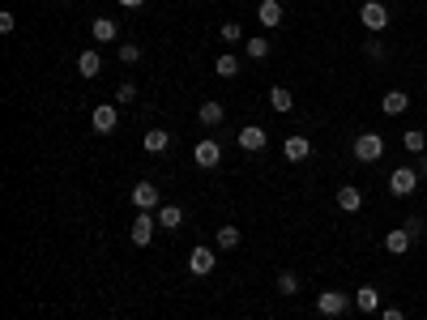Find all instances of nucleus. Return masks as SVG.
Listing matches in <instances>:
<instances>
[{
  "label": "nucleus",
  "instance_id": "25",
  "mask_svg": "<svg viewBox=\"0 0 427 320\" xmlns=\"http://www.w3.org/2000/svg\"><path fill=\"white\" fill-rule=\"evenodd\" d=\"M90 30H94V39H98V43H112V39H116V22H112V18H94V26H90Z\"/></svg>",
  "mask_w": 427,
  "mask_h": 320
},
{
  "label": "nucleus",
  "instance_id": "21",
  "mask_svg": "<svg viewBox=\"0 0 427 320\" xmlns=\"http://www.w3.org/2000/svg\"><path fill=\"white\" fill-rule=\"evenodd\" d=\"M244 51H248V60H265V56H270V39H265V34H252V39L244 43Z\"/></svg>",
  "mask_w": 427,
  "mask_h": 320
},
{
  "label": "nucleus",
  "instance_id": "29",
  "mask_svg": "<svg viewBox=\"0 0 427 320\" xmlns=\"http://www.w3.org/2000/svg\"><path fill=\"white\" fill-rule=\"evenodd\" d=\"M218 34H223L227 43H239V39H244V26H239V22H227V26H218Z\"/></svg>",
  "mask_w": 427,
  "mask_h": 320
},
{
  "label": "nucleus",
  "instance_id": "11",
  "mask_svg": "<svg viewBox=\"0 0 427 320\" xmlns=\"http://www.w3.org/2000/svg\"><path fill=\"white\" fill-rule=\"evenodd\" d=\"M256 22H261L265 30L282 26V5H278V0H261V5H256Z\"/></svg>",
  "mask_w": 427,
  "mask_h": 320
},
{
  "label": "nucleus",
  "instance_id": "33",
  "mask_svg": "<svg viewBox=\"0 0 427 320\" xmlns=\"http://www.w3.org/2000/svg\"><path fill=\"white\" fill-rule=\"evenodd\" d=\"M381 320H406V312L402 307H381Z\"/></svg>",
  "mask_w": 427,
  "mask_h": 320
},
{
  "label": "nucleus",
  "instance_id": "26",
  "mask_svg": "<svg viewBox=\"0 0 427 320\" xmlns=\"http://www.w3.org/2000/svg\"><path fill=\"white\" fill-rule=\"evenodd\" d=\"M214 73H218V77H235L239 73V60L235 56H218V60H214Z\"/></svg>",
  "mask_w": 427,
  "mask_h": 320
},
{
  "label": "nucleus",
  "instance_id": "15",
  "mask_svg": "<svg viewBox=\"0 0 427 320\" xmlns=\"http://www.w3.org/2000/svg\"><path fill=\"white\" fill-rule=\"evenodd\" d=\"M410 244H414V239H410V231H406V227H398V231H389V235H385V252H393V256H406V252H410Z\"/></svg>",
  "mask_w": 427,
  "mask_h": 320
},
{
  "label": "nucleus",
  "instance_id": "24",
  "mask_svg": "<svg viewBox=\"0 0 427 320\" xmlns=\"http://www.w3.org/2000/svg\"><path fill=\"white\" fill-rule=\"evenodd\" d=\"M239 244V227H223L218 235H214V248H218V252H231Z\"/></svg>",
  "mask_w": 427,
  "mask_h": 320
},
{
  "label": "nucleus",
  "instance_id": "14",
  "mask_svg": "<svg viewBox=\"0 0 427 320\" xmlns=\"http://www.w3.org/2000/svg\"><path fill=\"white\" fill-rule=\"evenodd\" d=\"M355 307H359L363 316H367V312H381V291H376V286H359V291H355Z\"/></svg>",
  "mask_w": 427,
  "mask_h": 320
},
{
  "label": "nucleus",
  "instance_id": "22",
  "mask_svg": "<svg viewBox=\"0 0 427 320\" xmlns=\"http://www.w3.org/2000/svg\"><path fill=\"white\" fill-rule=\"evenodd\" d=\"M402 145H406L410 154H423V149H427V133H423V128H406V133H402Z\"/></svg>",
  "mask_w": 427,
  "mask_h": 320
},
{
  "label": "nucleus",
  "instance_id": "19",
  "mask_svg": "<svg viewBox=\"0 0 427 320\" xmlns=\"http://www.w3.org/2000/svg\"><path fill=\"white\" fill-rule=\"evenodd\" d=\"M141 145H145V149H150V154H163V149H167V145H171V133H167V128H150V133H145V141H141Z\"/></svg>",
  "mask_w": 427,
  "mask_h": 320
},
{
  "label": "nucleus",
  "instance_id": "2",
  "mask_svg": "<svg viewBox=\"0 0 427 320\" xmlns=\"http://www.w3.org/2000/svg\"><path fill=\"white\" fill-rule=\"evenodd\" d=\"M346 307H355V295H342V291H320L316 295V312L320 316H342Z\"/></svg>",
  "mask_w": 427,
  "mask_h": 320
},
{
  "label": "nucleus",
  "instance_id": "31",
  "mask_svg": "<svg viewBox=\"0 0 427 320\" xmlns=\"http://www.w3.org/2000/svg\"><path fill=\"white\" fill-rule=\"evenodd\" d=\"M367 60H385V43L381 39H367Z\"/></svg>",
  "mask_w": 427,
  "mask_h": 320
},
{
  "label": "nucleus",
  "instance_id": "18",
  "mask_svg": "<svg viewBox=\"0 0 427 320\" xmlns=\"http://www.w3.org/2000/svg\"><path fill=\"white\" fill-rule=\"evenodd\" d=\"M184 222V209L180 205H158V227H163V231H176Z\"/></svg>",
  "mask_w": 427,
  "mask_h": 320
},
{
  "label": "nucleus",
  "instance_id": "36",
  "mask_svg": "<svg viewBox=\"0 0 427 320\" xmlns=\"http://www.w3.org/2000/svg\"><path fill=\"white\" fill-rule=\"evenodd\" d=\"M419 180H423V184H427V163H423V167H419Z\"/></svg>",
  "mask_w": 427,
  "mask_h": 320
},
{
  "label": "nucleus",
  "instance_id": "6",
  "mask_svg": "<svg viewBox=\"0 0 427 320\" xmlns=\"http://www.w3.org/2000/svg\"><path fill=\"white\" fill-rule=\"evenodd\" d=\"M90 124H94V133H103V137H107V133H116V124H120V112H116V102H98V107H94V120H90Z\"/></svg>",
  "mask_w": 427,
  "mask_h": 320
},
{
  "label": "nucleus",
  "instance_id": "32",
  "mask_svg": "<svg viewBox=\"0 0 427 320\" xmlns=\"http://www.w3.org/2000/svg\"><path fill=\"white\" fill-rule=\"evenodd\" d=\"M406 231H410V239H419L423 235V218H406Z\"/></svg>",
  "mask_w": 427,
  "mask_h": 320
},
{
  "label": "nucleus",
  "instance_id": "12",
  "mask_svg": "<svg viewBox=\"0 0 427 320\" xmlns=\"http://www.w3.org/2000/svg\"><path fill=\"white\" fill-rule=\"evenodd\" d=\"M282 154L291 158V163H303V158H312V141L295 133V137H287V141H282Z\"/></svg>",
  "mask_w": 427,
  "mask_h": 320
},
{
  "label": "nucleus",
  "instance_id": "4",
  "mask_svg": "<svg viewBox=\"0 0 427 320\" xmlns=\"http://www.w3.org/2000/svg\"><path fill=\"white\" fill-rule=\"evenodd\" d=\"M359 22L367 26V34H381V30L389 26V9L381 5V0H367V5L359 9Z\"/></svg>",
  "mask_w": 427,
  "mask_h": 320
},
{
  "label": "nucleus",
  "instance_id": "30",
  "mask_svg": "<svg viewBox=\"0 0 427 320\" xmlns=\"http://www.w3.org/2000/svg\"><path fill=\"white\" fill-rule=\"evenodd\" d=\"M120 60H124V65H137V60H141V47H137V43H120Z\"/></svg>",
  "mask_w": 427,
  "mask_h": 320
},
{
  "label": "nucleus",
  "instance_id": "28",
  "mask_svg": "<svg viewBox=\"0 0 427 320\" xmlns=\"http://www.w3.org/2000/svg\"><path fill=\"white\" fill-rule=\"evenodd\" d=\"M295 291H299V278H295L291 269H282V274H278V295H295Z\"/></svg>",
  "mask_w": 427,
  "mask_h": 320
},
{
  "label": "nucleus",
  "instance_id": "7",
  "mask_svg": "<svg viewBox=\"0 0 427 320\" xmlns=\"http://www.w3.org/2000/svg\"><path fill=\"white\" fill-rule=\"evenodd\" d=\"M414 188H419V171H414V167H398V171L389 175V192H393V196H410Z\"/></svg>",
  "mask_w": 427,
  "mask_h": 320
},
{
  "label": "nucleus",
  "instance_id": "13",
  "mask_svg": "<svg viewBox=\"0 0 427 320\" xmlns=\"http://www.w3.org/2000/svg\"><path fill=\"white\" fill-rule=\"evenodd\" d=\"M406 107H410V94H406V90H389V94L381 98V112H385V116H402Z\"/></svg>",
  "mask_w": 427,
  "mask_h": 320
},
{
  "label": "nucleus",
  "instance_id": "1",
  "mask_svg": "<svg viewBox=\"0 0 427 320\" xmlns=\"http://www.w3.org/2000/svg\"><path fill=\"white\" fill-rule=\"evenodd\" d=\"M355 158L359 163H381L385 158V137L381 133H359L355 137Z\"/></svg>",
  "mask_w": 427,
  "mask_h": 320
},
{
  "label": "nucleus",
  "instance_id": "10",
  "mask_svg": "<svg viewBox=\"0 0 427 320\" xmlns=\"http://www.w3.org/2000/svg\"><path fill=\"white\" fill-rule=\"evenodd\" d=\"M218 158H223V145L218 141H197V149H192V163L197 167H218Z\"/></svg>",
  "mask_w": 427,
  "mask_h": 320
},
{
  "label": "nucleus",
  "instance_id": "5",
  "mask_svg": "<svg viewBox=\"0 0 427 320\" xmlns=\"http://www.w3.org/2000/svg\"><path fill=\"white\" fill-rule=\"evenodd\" d=\"M154 227H158V213L137 209V218H133V227H129V239H133L137 248H145V244L154 239Z\"/></svg>",
  "mask_w": 427,
  "mask_h": 320
},
{
  "label": "nucleus",
  "instance_id": "17",
  "mask_svg": "<svg viewBox=\"0 0 427 320\" xmlns=\"http://www.w3.org/2000/svg\"><path fill=\"white\" fill-rule=\"evenodd\" d=\"M77 73H81V77H98V73H103V56H98L94 47L77 56Z\"/></svg>",
  "mask_w": 427,
  "mask_h": 320
},
{
  "label": "nucleus",
  "instance_id": "9",
  "mask_svg": "<svg viewBox=\"0 0 427 320\" xmlns=\"http://www.w3.org/2000/svg\"><path fill=\"white\" fill-rule=\"evenodd\" d=\"M265 141H270V133H265L261 124H244V128H239V149L261 154V149H265Z\"/></svg>",
  "mask_w": 427,
  "mask_h": 320
},
{
  "label": "nucleus",
  "instance_id": "16",
  "mask_svg": "<svg viewBox=\"0 0 427 320\" xmlns=\"http://www.w3.org/2000/svg\"><path fill=\"white\" fill-rule=\"evenodd\" d=\"M197 120H201L205 128H218V124L227 120V112H223V102H214V98H209V102H201V112H197Z\"/></svg>",
  "mask_w": 427,
  "mask_h": 320
},
{
  "label": "nucleus",
  "instance_id": "35",
  "mask_svg": "<svg viewBox=\"0 0 427 320\" xmlns=\"http://www.w3.org/2000/svg\"><path fill=\"white\" fill-rule=\"evenodd\" d=\"M145 0H120V9H141Z\"/></svg>",
  "mask_w": 427,
  "mask_h": 320
},
{
  "label": "nucleus",
  "instance_id": "3",
  "mask_svg": "<svg viewBox=\"0 0 427 320\" xmlns=\"http://www.w3.org/2000/svg\"><path fill=\"white\" fill-rule=\"evenodd\" d=\"M133 205L137 209H145V213H158V205H163V192H158V184H150V180H141V184H133Z\"/></svg>",
  "mask_w": 427,
  "mask_h": 320
},
{
  "label": "nucleus",
  "instance_id": "20",
  "mask_svg": "<svg viewBox=\"0 0 427 320\" xmlns=\"http://www.w3.org/2000/svg\"><path fill=\"white\" fill-rule=\"evenodd\" d=\"M338 205H342L346 213H355V209L363 205V192H359L355 184H342V188H338Z\"/></svg>",
  "mask_w": 427,
  "mask_h": 320
},
{
  "label": "nucleus",
  "instance_id": "27",
  "mask_svg": "<svg viewBox=\"0 0 427 320\" xmlns=\"http://www.w3.org/2000/svg\"><path fill=\"white\" fill-rule=\"evenodd\" d=\"M133 98H137V86H133V81H120V86H116V107H129Z\"/></svg>",
  "mask_w": 427,
  "mask_h": 320
},
{
  "label": "nucleus",
  "instance_id": "23",
  "mask_svg": "<svg viewBox=\"0 0 427 320\" xmlns=\"http://www.w3.org/2000/svg\"><path fill=\"white\" fill-rule=\"evenodd\" d=\"M270 102H274V112H291V107H295V94H291L287 86H274V90H270Z\"/></svg>",
  "mask_w": 427,
  "mask_h": 320
},
{
  "label": "nucleus",
  "instance_id": "8",
  "mask_svg": "<svg viewBox=\"0 0 427 320\" xmlns=\"http://www.w3.org/2000/svg\"><path fill=\"white\" fill-rule=\"evenodd\" d=\"M214 265H218V256H214V248H201V244H197V248L188 252V269H192L197 278L214 274Z\"/></svg>",
  "mask_w": 427,
  "mask_h": 320
},
{
  "label": "nucleus",
  "instance_id": "34",
  "mask_svg": "<svg viewBox=\"0 0 427 320\" xmlns=\"http://www.w3.org/2000/svg\"><path fill=\"white\" fill-rule=\"evenodd\" d=\"M13 26H18V22H13V13H0V34H9Z\"/></svg>",
  "mask_w": 427,
  "mask_h": 320
}]
</instances>
